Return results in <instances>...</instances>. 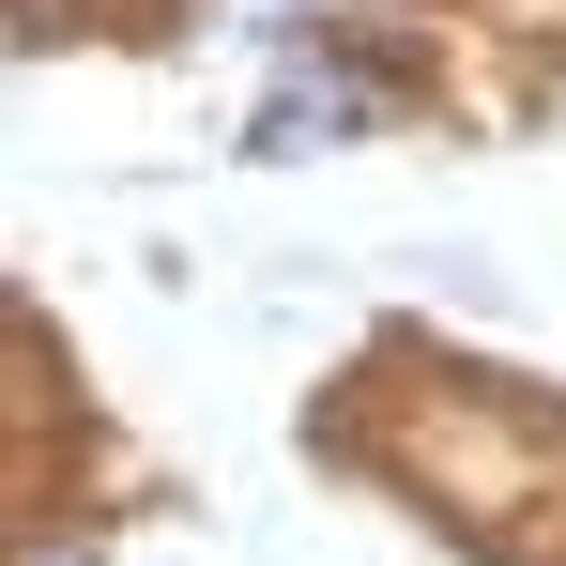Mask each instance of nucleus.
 <instances>
[{"instance_id": "2", "label": "nucleus", "mask_w": 566, "mask_h": 566, "mask_svg": "<svg viewBox=\"0 0 566 566\" xmlns=\"http://www.w3.org/2000/svg\"><path fill=\"white\" fill-rule=\"evenodd\" d=\"M31 566H93V552H31Z\"/></svg>"}, {"instance_id": "1", "label": "nucleus", "mask_w": 566, "mask_h": 566, "mask_svg": "<svg viewBox=\"0 0 566 566\" xmlns=\"http://www.w3.org/2000/svg\"><path fill=\"white\" fill-rule=\"evenodd\" d=\"M353 107H368L353 77H291L276 123H261V154H322V138H353Z\"/></svg>"}]
</instances>
